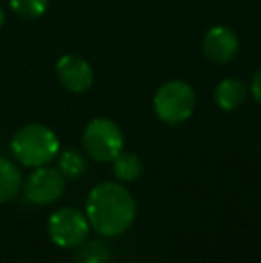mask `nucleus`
Wrapping results in <instances>:
<instances>
[{"instance_id": "1a4fd4ad", "label": "nucleus", "mask_w": 261, "mask_h": 263, "mask_svg": "<svg viewBox=\"0 0 261 263\" xmlns=\"http://www.w3.org/2000/svg\"><path fill=\"white\" fill-rule=\"evenodd\" d=\"M247 99V86L240 79H224L218 83L215 90V102L220 109L224 111H234L244 106Z\"/></svg>"}, {"instance_id": "dca6fc26", "label": "nucleus", "mask_w": 261, "mask_h": 263, "mask_svg": "<svg viewBox=\"0 0 261 263\" xmlns=\"http://www.w3.org/2000/svg\"><path fill=\"white\" fill-rule=\"evenodd\" d=\"M4 22H6V14H4V9L0 7V27L4 25Z\"/></svg>"}, {"instance_id": "9b49d317", "label": "nucleus", "mask_w": 261, "mask_h": 263, "mask_svg": "<svg viewBox=\"0 0 261 263\" xmlns=\"http://www.w3.org/2000/svg\"><path fill=\"white\" fill-rule=\"evenodd\" d=\"M143 172L142 159L136 156L134 153H120L118 156L113 159V174L122 183H134Z\"/></svg>"}, {"instance_id": "f257e3e1", "label": "nucleus", "mask_w": 261, "mask_h": 263, "mask_svg": "<svg viewBox=\"0 0 261 263\" xmlns=\"http://www.w3.org/2000/svg\"><path fill=\"white\" fill-rule=\"evenodd\" d=\"M86 218L102 236H118L132 226L136 202L131 192L115 181L98 183L86 201Z\"/></svg>"}, {"instance_id": "0eeeda50", "label": "nucleus", "mask_w": 261, "mask_h": 263, "mask_svg": "<svg viewBox=\"0 0 261 263\" xmlns=\"http://www.w3.org/2000/svg\"><path fill=\"white\" fill-rule=\"evenodd\" d=\"M56 73L59 83L72 93H83L93 84V68L86 59L79 55L66 54L59 58Z\"/></svg>"}, {"instance_id": "4468645a", "label": "nucleus", "mask_w": 261, "mask_h": 263, "mask_svg": "<svg viewBox=\"0 0 261 263\" xmlns=\"http://www.w3.org/2000/svg\"><path fill=\"white\" fill-rule=\"evenodd\" d=\"M11 9L25 20H36L49 9V0H11Z\"/></svg>"}, {"instance_id": "423d86ee", "label": "nucleus", "mask_w": 261, "mask_h": 263, "mask_svg": "<svg viewBox=\"0 0 261 263\" xmlns=\"http://www.w3.org/2000/svg\"><path fill=\"white\" fill-rule=\"evenodd\" d=\"M22 188L29 202L45 206L61 199L66 188V179L57 168L43 165L34 168V172L27 177Z\"/></svg>"}, {"instance_id": "7ed1b4c3", "label": "nucleus", "mask_w": 261, "mask_h": 263, "mask_svg": "<svg viewBox=\"0 0 261 263\" xmlns=\"http://www.w3.org/2000/svg\"><path fill=\"white\" fill-rule=\"evenodd\" d=\"M195 102V91L188 83L168 81L154 95V113L165 124L177 125L192 117Z\"/></svg>"}, {"instance_id": "39448f33", "label": "nucleus", "mask_w": 261, "mask_h": 263, "mask_svg": "<svg viewBox=\"0 0 261 263\" xmlns=\"http://www.w3.org/2000/svg\"><path fill=\"white\" fill-rule=\"evenodd\" d=\"M49 236L56 246L65 249H75L88 238L90 222L86 215L75 208H61L49 218Z\"/></svg>"}, {"instance_id": "ddd939ff", "label": "nucleus", "mask_w": 261, "mask_h": 263, "mask_svg": "<svg viewBox=\"0 0 261 263\" xmlns=\"http://www.w3.org/2000/svg\"><path fill=\"white\" fill-rule=\"evenodd\" d=\"M111 258L109 247L101 240H84L75 247L77 263H108Z\"/></svg>"}, {"instance_id": "9d476101", "label": "nucleus", "mask_w": 261, "mask_h": 263, "mask_svg": "<svg viewBox=\"0 0 261 263\" xmlns=\"http://www.w3.org/2000/svg\"><path fill=\"white\" fill-rule=\"evenodd\" d=\"M24 186L22 172L13 161L0 156V204L14 199Z\"/></svg>"}, {"instance_id": "f8f14e48", "label": "nucleus", "mask_w": 261, "mask_h": 263, "mask_svg": "<svg viewBox=\"0 0 261 263\" xmlns=\"http://www.w3.org/2000/svg\"><path fill=\"white\" fill-rule=\"evenodd\" d=\"M88 168L86 158L75 149H65L57 154V170L65 176V179H77Z\"/></svg>"}, {"instance_id": "20e7f679", "label": "nucleus", "mask_w": 261, "mask_h": 263, "mask_svg": "<svg viewBox=\"0 0 261 263\" xmlns=\"http://www.w3.org/2000/svg\"><path fill=\"white\" fill-rule=\"evenodd\" d=\"M83 145L95 161H113L124 151V133L109 118H93L83 133Z\"/></svg>"}, {"instance_id": "f03ea898", "label": "nucleus", "mask_w": 261, "mask_h": 263, "mask_svg": "<svg viewBox=\"0 0 261 263\" xmlns=\"http://www.w3.org/2000/svg\"><path fill=\"white\" fill-rule=\"evenodd\" d=\"M11 153L20 165L38 168L49 165L59 154V140L56 133L43 124H27L14 133Z\"/></svg>"}, {"instance_id": "2eb2a0df", "label": "nucleus", "mask_w": 261, "mask_h": 263, "mask_svg": "<svg viewBox=\"0 0 261 263\" xmlns=\"http://www.w3.org/2000/svg\"><path fill=\"white\" fill-rule=\"evenodd\" d=\"M251 93H252V97H254V101L258 102V104H261V70H258V72L252 76Z\"/></svg>"}, {"instance_id": "6e6552de", "label": "nucleus", "mask_w": 261, "mask_h": 263, "mask_svg": "<svg viewBox=\"0 0 261 263\" xmlns=\"http://www.w3.org/2000/svg\"><path fill=\"white\" fill-rule=\"evenodd\" d=\"M238 47H240L238 36L222 25L211 27L202 40V52L216 65H226L234 59V55L238 54Z\"/></svg>"}]
</instances>
